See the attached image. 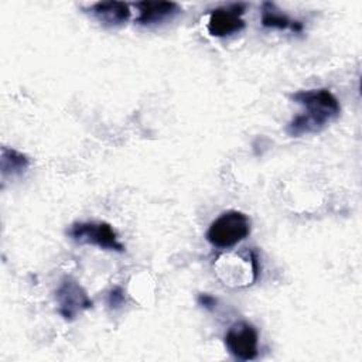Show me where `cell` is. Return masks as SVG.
Masks as SVG:
<instances>
[{
    "mask_svg": "<svg viewBox=\"0 0 362 362\" xmlns=\"http://www.w3.org/2000/svg\"><path fill=\"white\" fill-rule=\"evenodd\" d=\"M230 355L239 361H253L259 354L257 329L247 321H238L229 327L223 338Z\"/></svg>",
    "mask_w": 362,
    "mask_h": 362,
    "instance_id": "5b68a950",
    "label": "cell"
},
{
    "mask_svg": "<svg viewBox=\"0 0 362 362\" xmlns=\"http://www.w3.org/2000/svg\"><path fill=\"white\" fill-rule=\"evenodd\" d=\"M136 23L140 25H157L177 17L182 8L175 1H139L136 3Z\"/></svg>",
    "mask_w": 362,
    "mask_h": 362,
    "instance_id": "52a82bcc",
    "label": "cell"
},
{
    "mask_svg": "<svg viewBox=\"0 0 362 362\" xmlns=\"http://www.w3.org/2000/svg\"><path fill=\"white\" fill-rule=\"evenodd\" d=\"M30 167V158L11 147H1L0 170L3 178H14L21 175Z\"/></svg>",
    "mask_w": 362,
    "mask_h": 362,
    "instance_id": "30bf717a",
    "label": "cell"
},
{
    "mask_svg": "<svg viewBox=\"0 0 362 362\" xmlns=\"http://www.w3.org/2000/svg\"><path fill=\"white\" fill-rule=\"evenodd\" d=\"M250 228L252 222L245 212L230 209L211 222L205 238L215 247L229 249L245 240L250 235Z\"/></svg>",
    "mask_w": 362,
    "mask_h": 362,
    "instance_id": "7a4b0ae2",
    "label": "cell"
},
{
    "mask_svg": "<svg viewBox=\"0 0 362 362\" xmlns=\"http://www.w3.org/2000/svg\"><path fill=\"white\" fill-rule=\"evenodd\" d=\"M246 6L242 3H233L214 8L209 14L206 24L208 33L212 37H229L245 28V14Z\"/></svg>",
    "mask_w": 362,
    "mask_h": 362,
    "instance_id": "8992f818",
    "label": "cell"
},
{
    "mask_svg": "<svg viewBox=\"0 0 362 362\" xmlns=\"http://www.w3.org/2000/svg\"><path fill=\"white\" fill-rule=\"evenodd\" d=\"M216 298L214 297V296H211V294H206V293H202V294H199L198 296V304L199 305H202L205 310H208V311H212V310H215V307H216Z\"/></svg>",
    "mask_w": 362,
    "mask_h": 362,
    "instance_id": "7c38bea8",
    "label": "cell"
},
{
    "mask_svg": "<svg viewBox=\"0 0 362 362\" xmlns=\"http://www.w3.org/2000/svg\"><path fill=\"white\" fill-rule=\"evenodd\" d=\"M66 235L71 240L79 245H92L103 250L119 253L124 250V246L119 240L116 230L107 222H74L68 228Z\"/></svg>",
    "mask_w": 362,
    "mask_h": 362,
    "instance_id": "3957f363",
    "label": "cell"
},
{
    "mask_svg": "<svg viewBox=\"0 0 362 362\" xmlns=\"http://www.w3.org/2000/svg\"><path fill=\"white\" fill-rule=\"evenodd\" d=\"M106 303H107V305H109L110 308H113V310L122 307L123 303H124V291H123V288L119 287V286L113 287V288L107 293Z\"/></svg>",
    "mask_w": 362,
    "mask_h": 362,
    "instance_id": "8fae6325",
    "label": "cell"
},
{
    "mask_svg": "<svg viewBox=\"0 0 362 362\" xmlns=\"http://www.w3.org/2000/svg\"><path fill=\"white\" fill-rule=\"evenodd\" d=\"M86 11L105 27H120L130 18V6L124 1H98L93 3Z\"/></svg>",
    "mask_w": 362,
    "mask_h": 362,
    "instance_id": "ba28073f",
    "label": "cell"
},
{
    "mask_svg": "<svg viewBox=\"0 0 362 362\" xmlns=\"http://www.w3.org/2000/svg\"><path fill=\"white\" fill-rule=\"evenodd\" d=\"M55 300L58 313L65 321H74L93 305L86 290L72 277H65L61 281L55 291Z\"/></svg>",
    "mask_w": 362,
    "mask_h": 362,
    "instance_id": "277c9868",
    "label": "cell"
},
{
    "mask_svg": "<svg viewBox=\"0 0 362 362\" xmlns=\"http://www.w3.org/2000/svg\"><path fill=\"white\" fill-rule=\"evenodd\" d=\"M262 25L266 28L291 30L294 33L303 31V23L297 20H291L288 16L283 14L276 4L270 1H266L262 6Z\"/></svg>",
    "mask_w": 362,
    "mask_h": 362,
    "instance_id": "9c48e42d",
    "label": "cell"
},
{
    "mask_svg": "<svg viewBox=\"0 0 362 362\" xmlns=\"http://www.w3.org/2000/svg\"><path fill=\"white\" fill-rule=\"evenodd\" d=\"M290 98L304 107V112L293 117L286 127L291 137L320 133L341 115L339 100L327 88L298 90Z\"/></svg>",
    "mask_w": 362,
    "mask_h": 362,
    "instance_id": "6da1fadb",
    "label": "cell"
}]
</instances>
